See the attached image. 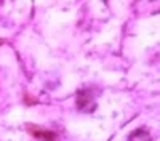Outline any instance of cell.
<instances>
[{
    "label": "cell",
    "mask_w": 160,
    "mask_h": 141,
    "mask_svg": "<svg viewBox=\"0 0 160 141\" xmlns=\"http://www.w3.org/2000/svg\"><path fill=\"white\" fill-rule=\"evenodd\" d=\"M127 141H152V136L148 130H144V128H141V130H136L133 132Z\"/></svg>",
    "instance_id": "cell-1"
}]
</instances>
